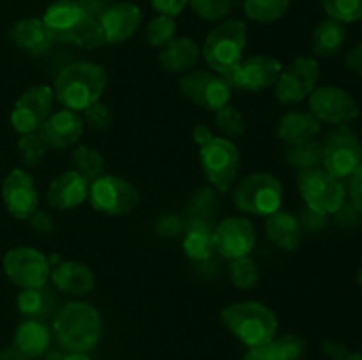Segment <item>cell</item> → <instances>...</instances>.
Returning <instances> with one entry per match:
<instances>
[{
  "label": "cell",
  "instance_id": "cell-26",
  "mask_svg": "<svg viewBox=\"0 0 362 360\" xmlns=\"http://www.w3.org/2000/svg\"><path fill=\"white\" fill-rule=\"evenodd\" d=\"M265 232H267L269 240L274 246L281 247L285 251H293L299 247L300 236V222L293 214L286 210H276L274 214L267 215L265 221Z\"/></svg>",
  "mask_w": 362,
  "mask_h": 360
},
{
  "label": "cell",
  "instance_id": "cell-7",
  "mask_svg": "<svg viewBox=\"0 0 362 360\" xmlns=\"http://www.w3.org/2000/svg\"><path fill=\"white\" fill-rule=\"evenodd\" d=\"M200 162L209 184L221 193L235 186L239 175V148L230 138L214 136L209 143L200 147Z\"/></svg>",
  "mask_w": 362,
  "mask_h": 360
},
{
  "label": "cell",
  "instance_id": "cell-17",
  "mask_svg": "<svg viewBox=\"0 0 362 360\" xmlns=\"http://www.w3.org/2000/svg\"><path fill=\"white\" fill-rule=\"evenodd\" d=\"M2 200L13 217L28 221L39 208V196L30 173L21 168L11 169L2 184Z\"/></svg>",
  "mask_w": 362,
  "mask_h": 360
},
{
  "label": "cell",
  "instance_id": "cell-46",
  "mask_svg": "<svg viewBox=\"0 0 362 360\" xmlns=\"http://www.w3.org/2000/svg\"><path fill=\"white\" fill-rule=\"evenodd\" d=\"M74 2H76L88 16L95 18V20H99V16L110 7V0H74Z\"/></svg>",
  "mask_w": 362,
  "mask_h": 360
},
{
  "label": "cell",
  "instance_id": "cell-10",
  "mask_svg": "<svg viewBox=\"0 0 362 360\" xmlns=\"http://www.w3.org/2000/svg\"><path fill=\"white\" fill-rule=\"evenodd\" d=\"M2 267L13 284L21 289L45 288L49 281L52 265L48 256L34 247H13L4 254Z\"/></svg>",
  "mask_w": 362,
  "mask_h": 360
},
{
  "label": "cell",
  "instance_id": "cell-4",
  "mask_svg": "<svg viewBox=\"0 0 362 360\" xmlns=\"http://www.w3.org/2000/svg\"><path fill=\"white\" fill-rule=\"evenodd\" d=\"M246 48V23L243 20H226L209 32L202 48V56L209 67L221 76L232 73L243 60Z\"/></svg>",
  "mask_w": 362,
  "mask_h": 360
},
{
  "label": "cell",
  "instance_id": "cell-49",
  "mask_svg": "<svg viewBox=\"0 0 362 360\" xmlns=\"http://www.w3.org/2000/svg\"><path fill=\"white\" fill-rule=\"evenodd\" d=\"M324 352L327 353V355L331 356L332 360H343L346 355H349V353H346V349H345V346L339 344V342H334V341L325 342Z\"/></svg>",
  "mask_w": 362,
  "mask_h": 360
},
{
  "label": "cell",
  "instance_id": "cell-33",
  "mask_svg": "<svg viewBox=\"0 0 362 360\" xmlns=\"http://www.w3.org/2000/svg\"><path fill=\"white\" fill-rule=\"evenodd\" d=\"M73 166L74 172L85 176L88 182L105 175V159L95 148L87 147V145H81L73 152Z\"/></svg>",
  "mask_w": 362,
  "mask_h": 360
},
{
  "label": "cell",
  "instance_id": "cell-3",
  "mask_svg": "<svg viewBox=\"0 0 362 360\" xmlns=\"http://www.w3.org/2000/svg\"><path fill=\"white\" fill-rule=\"evenodd\" d=\"M221 321L247 348L265 346L276 337L278 318L267 306L253 300L235 302L221 311Z\"/></svg>",
  "mask_w": 362,
  "mask_h": 360
},
{
  "label": "cell",
  "instance_id": "cell-44",
  "mask_svg": "<svg viewBox=\"0 0 362 360\" xmlns=\"http://www.w3.org/2000/svg\"><path fill=\"white\" fill-rule=\"evenodd\" d=\"M152 7L163 16L175 18L189 6V0H151Z\"/></svg>",
  "mask_w": 362,
  "mask_h": 360
},
{
  "label": "cell",
  "instance_id": "cell-25",
  "mask_svg": "<svg viewBox=\"0 0 362 360\" xmlns=\"http://www.w3.org/2000/svg\"><path fill=\"white\" fill-rule=\"evenodd\" d=\"M49 39H52V42H62V44L78 46V48L83 49L101 48V46L106 44L105 32H103L101 25H99V20L88 16V14H85L69 30L52 34Z\"/></svg>",
  "mask_w": 362,
  "mask_h": 360
},
{
  "label": "cell",
  "instance_id": "cell-54",
  "mask_svg": "<svg viewBox=\"0 0 362 360\" xmlns=\"http://www.w3.org/2000/svg\"><path fill=\"white\" fill-rule=\"evenodd\" d=\"M64 360H92L87 353H76V352H69L66 353Z\"/></svg>",
  "mask_w": 362,
  "mask_h": 360
},
{
  "label": "cell",
  "instance_id": "cell-18",
  "mask_svg": "<svg viewBox=\"0 0 362 360\" xmlns=\"http://www.w3.org/2000/svg\"><path fill=\"white\" fill-rule=\"evenodd\" d=\"M83 129L85 122L80 113L66 108L52 113L41 126V129L37 131V134L41 136L46 148L62 150V148L76 143L83 134Z\"/></svg>",
  "mask_w": 362,
  "mask_h": 360
},
{
  "label": "cell",
  "instance_id": "cell-37",
  "mask_svg": "<svg viewBox=\"0 0 362 360\" xmlns=\"http://www.w3.org/2000/svg\"><path fill=\"white\" fill-rule=\"evenodd\" d=\"M329 18L341 23H354L362 18V0H320Z\"/></svg>",
  "mask_w": 362,
  "mask_h": 360
},
{
  "label": "cell",
  "instance_id": "cell-48",
  "mask_svg": "<svg viewBox=\"0 0 362 360\" xmlns=\"http://www.w3.org/2000/svg\"><path fill=\"white\" fill-rule=\"evenodd\" d=\"M345 66L349 67L352 73L362 76V42H359L357 46H354V48L346 53Z\"/></svg>",
  "mask_w": 362,
  "mask_h": 360
},
{
  "label": "cell",
  "instance_id": "cell-13",
  "mask_svg": "<svg viewBox=\"0 0 362 360\" xmlns=\"http://www.w3.org/2000/svg\"><path fill=\"white\" fill-rule=\"evenodd\" d=\"M318 78L320 67L317 60L311 56H299L279 74V80L274 85L276 99L285 106L299 104L317 88Z\"/></svg>",
  "mask_w": 362,
  "mask_h": 360
},
{
  "label": "cell",
  "instance_id": "cell-8",
  "mask_svg": "<svg viewBox=\"0 0 362 360\" xmlns=\"http://www.w3.org/2000/svg\"><path fill=\"white\" fill-rule=\"evenodd\" d=\"M322 166L332 176L349 180L362 162V145L352 127L338 126L322 145Z\"/></svg>",
  "mask_w": 362,
  "mask_h": 360
},
{
  "label": "cell",
  "instance_id": "cell-43",
  "mask_svg": "<svg viewBox=\"0 0 362 360\" xmlns=\"http://www.w3.org/2000/svg\"><path fill=\"white\" fill-rule=\"evenodd\" d=\"M349 196L350 205L356 208L357 214L362 215V162L349 179Z\"/></svg>",
  "mask_w": 362,
  "mask_h": 360
},
{
  "label": "cell",
  "instance_id": "cell-20",
  "mask_svg": "<svg viewBox=\"0 0 362 360\" xmlns=\"http://www.w3.org/2000/svg\"><path fill=\"white\" fill-rule=\"evenodd\" d=\"M88 187H90V182L85 176H81L74 169H69V172L60 173L49 184L46 201L55 210H73L87 200Z\"/></svg>",
  "mask_w": 362,
  "mask_h": 360
},
{
  "label": "cell",
  "instance_id": "cell-9",
  "mask_svg": "<svg viewBox=\"0 0 362 360\" xmlns=\"http://www.w3.org/2000/svg\"><path fill=\"white\" fill-rule=\"evenodd\" d=\"M88 201L92 208L106 215H124L140 205V191L117 175H101L88 187Z\"/></svg>",
  "mask_w": 362,
  "mask_h": 360
},
{
  "label": "cell",
  "instance_id": "cell-27",
  "mask_svg": "<svg viewBox=\"0 0 362 360\" xmlns=\"http://www.w3.org/2000/svg\"><path fill=\"white\" fill-rule=\"evenodd\" d=\"M9 37L18 48L25 49V52L32 53V55L46 52L48 46L52 44V39H49L48 32H46L45 23H42V20H37V18H23V20L16 21L11 27Z\"/></svg>",
  "mask_w": 362,
  "mask_h": 360
},
{
  "label": "cell",
  "instance_id": "cell-11",
  "mask_svg": "<svg viewBox=\"0 0 362 360\" xmlns=\"http://www.w3.org/2000/svg\"><path fill=\"white\" fill-rule=\"evenodd\" d=\"M179 88L184 97L211 112H218L223 106L228 104L230 95H232V88L225 76L204 69L184 73L179 81Z\"/></svg>",
  "mask_w": 362,
  "mask_h": 360
},
{
  "label": "cell",
  "instance_id": "cell-34",
  "mask_svg": "<svg viewBox=\"0 0 362 360\" xmlns=\"http://www.w3.org/2000/svg\"><path fill=\"white\" fill-rule=\"evenodd\" d=\"M322 145L317 141H308V143L296 145L286 150V162L299 172L311 168H320L322 164Z\"/></svg>",
  "mask_w": 362,
  "mask_h": 360
},
{
  "label": "cell",
  "instance_id": "cell-19",
  "mask_svg": "<svg viewBox=\"0 0 362 360\" xmlns=\"http://www.w3.org/2000/svg\"><path fill=\"white\" fill-rule=\"evenodd\" d=\"M141 23V11L133 2L112 4L99 16V25L105 32L106 44H119L136 34Z\"/></svg>",
  "mask_w": 362,
  "mask_h": 360
},
{
  "label": "cell",
  "instance_id": "cell-35",
  "mask_svg": "<svg viewBox=\"0 0 362 360\" xmlns=\"http://www.w3.org/2000/svg\"><path fill=\"white\" fill-rule=\"evenodd\" d=\"M177 34V23L173 18L170 16H156L154 20L148 21L147 28H145V41L147 44L154 46V48H165L170 41L175 39Z\"/></svg>",
  "mask_w": 362,
  "mask_h": 360
},
{
  "label": "cell",
  "instance_id": "cell-55",
  "mask_svg": "<svg viewBox=\"0 0 362 360\" xmlns=\"http://www.w3.org/2000/svg\"><path fill=\"white\" fill-rule=\"evenodd\" d=\"M343 360H362V353H359V352H357V353H349V355H346Z\"/></svg>",
  "mask_w": 362,
  "mask_h": 360
},
{
  "label": "cell",
  "instance_id": "cell-6",
  "mask_svg": "<svg viewBox=\"0 0 362 360\" xmlns=\"http://www.w3.org/2000/svg\"><path fill=\"white\" fill-rule=\"evenodd\" d=\"M232 200L244 214L267 217L281 208L283 186L271 173H253L237 184Z\"/></svg>",
  "mask_w": 362,
  "mask_h": 360
},
{
  "label": "cell",
  "instance_id": "cell-15",
  "mask_svg": "<svg viewBox=\"0 0 362 360\" xmlns=\"http://www.w3.org/2000/svg\"><path fill=\"white\" fill-rule=\"evenodd\" d=\"M214 249L226 260L250 256L257 242V232L246 217H226L212 229Z\"/></svg>",
  "mask_w": 362,
  "mask_h": 360
},
{
  "label": "cell",
  "instance_id": "cell-22",
  "mask_svg": "<svg viewBox=\"0 0 362 360\" xmlns=\"http://www.w3.org/2000/svg\"><path fill=\"white\" fill-rule=\"evenodd\" d=\"M318 133H320V122L310 112H288L278 122V136L288 147L313 141Z\"/></svg>",
  "mask_w": 362,
  "mask_h": 360
},
{
  "label": "cell",
  "instance_id": "cell-41",
  "mask_svg": "<svg viewBox=\"0 0 362 360\" xmlns=\"http://www.w3.org/2000/svg\"><path fill=\"white\" fill-rule=\"evenodd\" d=\"M189 6L202 20L219 21L232 9V0H189Z\"/></svg>",
  "mask_w": 362,
  "mask_h": 360
},
{
  "label": "cell",
  "instance_id": "cell-57",
  "mask_svg": "<svg viewBox=\"0 0 362 360\" xmlns=\"http://www.w3.org/2000/svg\"><path fill=\"white\" fill-rule=\"evenodd\" d=\"M361 20H362V18H361Z\"/></svg>",
  "mask_w": 362,
  "mask_h": 360
},
{
  "label": "cell",
  "instance_id": "cell-39",
  "mask_svg": "<svg viewBox=\"0 0 362 360\" xmlns=\"http://www.w3.org/2000/svg\"><path fill=\"white\" fill-rule=\"evenodd\" d=\"M18 150H20L23 164L28 166V168H35V166H39L42 162L48 148L45 147V143H42L41 136L37 133H30L21 134L20 140H18Z\"/></svg>",
  "mask_w": 362,
  "mask_h": 360
},
{
  "label": "cell",
  "instance_id": "cell-52",
  "mask_svg": "<svg viewBox=\"0 0 362 360\" xmlns=\"http://www.w3.org/2000/svg\"><path fill=\"white\" fill-rule=\"evenodd\" d=\"M240 360H271L265 346H258V348H250V352L243 356Z\"/></svg>",
  "mask_w": 362,
  "mask_h": 360
},
{
  "label": "cell",
  "instance_id": "cell-12",
  "mask_svg": "<svg viewBox=\"0 0 362 360\" xmlns=\"http://www.w3.org/2000/svg\"><path fill=\"white\" fill-rule=\"evenodd\" d=\"M310 113H313L318 122L345 126L359 116V102L350 92L339 87L325 85L315 88L308 97Z\"/></svg>",
  "mask_w": 362,
  "mask_h": 360
},
{
  "label": "cell",
  "instance_id": "cell-31",
  "mask_svg": "<svg viewBox=\"0 0 362 360\" xmlns=\"http://www.w3.org/2000/svg\"><path fill=\"white\" fill-rule=\"evenodd\" d=\"M290 7V0H244V13L258 23H274L281 20Z\"/></svg>",
  "mask_w": 362,
  "mask_h": 360
},
{
  "label": "cell",
  "instance_id": "cell-38",
  "mask_svg": "<svg viewBox=\"0 0 362 360\" xmlns=\"http://www.w3.org/2000/svg\"><path fill=\"white\" fill-rule=\"evenodd\" d=\"M230 279L239 289H251L258 282V268L250 256L237 258L230 263Z\"/></svg>",
  "mask_w": 362,
  "mask_h": 360
},
{
  "label": "cell",
  "instance_id": "cell-5",
  "mask_svg": "<svg viewBox=\"0 0 362 360\" xmlns=\"http://www.w3.org/2000/svg\"><path fill=\"white\" fill-rule=\"evenodd\" d=\"M300 198L308 210L318 215H334L346 203L345 184L332 176L324 168H311L299 172L297 176Z\"/></svg>",
  "mask_w": 362,
  "mask_h": 360
},
{
  "label": "cell",
  "instance_id": "cell-29",
  "mask_svg": "<svg viewBox=\"0 0 362 360\" xmlns=\"http://www.w3.org/2000/svg\"><path fill=\"white\" fill-rule=\"evenodd\" d=\"M182 249L186 256L193 261H205L212 256V253L216 251L212 228L205 219L197 217L191 222L182 240Z\"/></svg>",
  "mask_w": 362,
  "mask_h": 360
},
{
  "label": "cell",
  "instance_id": "cell-36",
  "mask_svg": "<svg viewBox=\"0 0 362 360\" xmlns=\"http://www.w3.org/2000/svg\"><path fill=\"white\" fill-rule=\"evenodd\" d=\"M16 304L21 314L34 318V320L45 316L49 309V300L46 299V293L42 292V288L21 289L16 299Z\"/></svg>",
  "mask_w": 362,
  "mask_h": 360
},
{
  "label": "cell",
  "instance_id": "cell-21",
  "mask_svg": "<svg viewBox=\"0 0 362 360\" xmlns=\"http://www.w3.org/2000/svg\"><path fill=\"white\" fill-rule=\"evenodd\" d=\"M49 279L59 292L73 296H85L94 289V274L81 261H60L52 267Z\"/></svg>",
  "mask_w": 362,
  "mask_h": 360
},
{
  "label": "cell",
  "instance_id": "cell-32",
  "mask_svg": "<svg viewBox=\"0 0 362 360\" xmlns=\"http://www.w3.org/2000/svg\"><path fill=\"white\" fill-rule=\"evenodd\" d=\"M271 360H303L306 353V339L297 334H285L265 344Z\"/></svg>",
  "mask_w": 362,
  "mask_h": 360
},
{
  "label": "cell",
  "instance_id": "cell-30",
  "mask_svg": "<svg viewBox=\"0 0 362 360\" xmlns=\"http://www.w3.org/2000/svg\"><path fill=\"white\" fill-rule=\"evenodd\" d=\"M85 11L74 0H55L45 11L42 23H45L48 35L69 30L85 16Z\"/></svg>",
  "mask_w": 362,
  "mask_h": 360
},
{
  "label": "cell",
  "instance_id": "cell-28",
  "mask_svg": "<svg viewBox=\"0 0 362 360\" xmlns=\"http://www.w3.org/2000/svg\"><path fill=\"white\" fill-rule=\"evenodd\" d=\"M346 39L345 23L332 18L320 21L313 32V52L322 59H331L341 52Z\"/></svg>",
  "mask_w": 362,
  "mask_h": 360
},
{
  "label": "cell",
  "instance_id": "cell-2",
  "mask_svg": "<svg viewBox=\"0 0 362 360\" xmlns=\"http://www.w3.org/2000/svg\"><path fill=\"white\" fill-rule=\"evenodd\" d=\"M101 332V314L90 304H66L57 311L53 320V334L67 352L88 353L99 342Z\"/></svg>",
  "mask_w": 362,
  "mask_h": 360
},
{
  "label": "cell",
  "instance_id": "cell-24",
  "mask_svg": "<svg viewBox=\"0 0 362 360\" xmlns=\"http://www.w3.org/2000/svg\"><path fill=\"white\" fill-rule=\"evenodd\" d=\"M49 344H52V332L42 321L34 318L21 321L14 332L13 346H16L30 360L45 355L49 349Z\"/></svg>",
  "mask_w": 362,
  "mask_h": 360
},
{
  "label": "cell",
  "instance_id": "cell-53",
  "mask_svg": "<svg viewBox=\"0 0 362 360\" xmlns=\"http://www.w3.org/2000/svg\"><path fill=\"white\" fill-rule=\"evenodd\" d=\"M46 355V360H64V356H66V353H62L60 349H52L49 348L48 352L45 353Z\"/></svg>",
  "mask_w": 362,
  "mask_h": 360
},
{
  "label": "cell",
  "instance_id": "cell-40",
  "mask_svg": "<svg viewBox=\"0 0 362 360\" xmlns=\"http://www.w3.org/2000/svg\"><path fill=\"white\" fill-rule=\"evenodd\" d=\"M216 126H218V129L226 138H235L244 133V129H246V120H244L243 113L239 109L226 104L216 112Z\"/></svg>",
  "mask_w": 362,
  "mask_h": 360
},
{
  "label": "cell",
  "instance_id": "cell-45",
  "mask_svg": "<svg viewBox=\"0 0 362 360\" xmlns=\"http://www.w3.org/2000/svg\"><path fill=\"white\" fill-rule=\"evenodd\" d=\"M28 221H30L32 228L39 233H49L53 229V226H55L53 224L52 215H49L46 210H39V208L30 215Z\"/></svg>",
  "mask_w": 362,
  "mask_h": 360
},
{
  "label": "cell",
  "instance_id": "cell-16",
  "mask_svg": "<svg viewBox=\"0 0 362 360\" xmlns=\"http://www.w3.org/2000/svg\"><path fill=\"white\" fill-rule=\"evenodd\" d=\"M281 71V62L274 56L255 55L246 60H240L239 66L232 73L226 74L225 78L243 90L258 92L274 87Z\"/></svg>",
  "mask_w": 362,
  "mask_h": 360
},
{
  "label": "cell",
  "instance_id": "cell-23",
  "mask_svg": "<svg viewBox=\"0 0 362 360\" xmlns=\"http://www.w3.org/2000/svg\"><path fill=\"white\" fill-rule=\"evenodd\" d=\"M200 48L191 37H175L159 53V66L168 73H187L197 66Z\"/></svg>",
  "mask_w": 362,
  "mask_h": 360
},
{
  "label": "cell",
  "instance_id": "cell-51",
  "mask_svg": "<svg viewBox=\"0 0 362 360\" xmlns=\"http://www.w3.org/2000/svg\"><path fill=\"white\" fill-rule=\"evenodd\" d=\"M0 360H30L27 355L20 352L16 346H7L0 349Z\"/></svg>",
  "mask_w": 362,
  "mask_h": 360
},
{
  "label": "cell",
  "instance_id": "cell-14",
  "mask_svg": "<svg viewBox=\"0 0 362 360\" xmlns=\"http://www.w3.org/2000/svg\"><path fill=\"white\" fill-rule=\"evenodd\" d=\"M53 88L48 85H35L20 95L11 112V126L16 133H37L52 115Z\"/></svg>",
  "mask_w": 362,
  "mask_h": 360
},
{
  "label": "cell",
  "instance_id": "cell-47",
  "mask_svg": "<svg viewBox=\"0 0 362 360\" xmlns=\"http://www.w3.org/2000/svg\"><path fill=\"white\" fill-rule=\"evenodd\" d=\"M156 229L163 236H175L180 229V222L175 215H163L158 221V224H156Z\"/></svg>",
  "mask_w": 362,
  "mask_h": 360
},
{
  "label": "cell",
  "instance_id": "cell-56",
  "mask_svg": "<svg viewBox=\"0 0 362 360\" xmlns=\"http://www.w3.org/2000/svg\"><path fill=\"white\" fill-rule=\"evenodd\" d=\"M357 282H359V286H361V289H362V263H361V267H359V272H357Z\"/></svg>",
  "mask_w": 362,
  "mask_h": 360
},
{
  "label": "cell",
  "instance_id": "cell-42",
  "mask_svg": "<svg viewBox=\"0 0 362 360\" xmlns=\"http://www.w3.org/2000/svg\"><path fill=\"white\" fill-rule=\"evenodd\" d=\"M81 119H83V122L90 129L95 131H108L112 127V113H110L108 106L103 104L101 101H98L95 104L83 109V116Z\"/></svg>",
  "mask_w": 362,
  "mask_h": 360
},
{
  "label": "cell",
  "instance_id": "cell-50",
  "mask_svg": "<svg viewBox=\"0 0 362 360\" xmlns=\"http://www.w3.org/2000/svg\"><path fill=\"white\" fill-rule=\"evenodd\" d=\"M214 138V134L211 133V129H209L207 126H204V124H198V126H194L193 129V140L197 141L200 147H204L205 143H209V141Z\"/></svg>",
  "mask_w": 362,
  "mask_h": 360
},
{
  "label": "cell",
  "instance_id": "cell-1",
  "mask_svg": "<svg viewBox=\"0 0 362 360\" xmlns=\"http://www.w3.org/2000/svg\"><path fill=\"white\" fill-rule=\"evenodd\" d=\"M108 76L99 64L73 62L64 67L55 78V97L60 104L73 112H83L88 106L101 101Z\"/></svg>",
  "mask_w": 362,
  "mask_h": 360
}]
</instances>
